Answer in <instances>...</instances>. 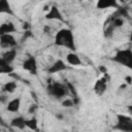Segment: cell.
I'll return each mask as SVG.
<instances>
[{
	"instance_id": "obj_30",
	"label": "cell",
	"mask_w": 132,
	"mask_h": 132,
	"mask_svg": "<svg viewBox=\"0 0 132 132\" xmlns=\"http://www.w3.org/2000/svg\"><path fill=\"white\" fill-rule=\"evenodd\" d=\"M57 118H59V119H62V114H57Z\"/></svg>"
},
{
	"instance_id": "obj_17",
	"label": "cell",
	"mask_w": 132,
	"mask_h": 132,
	"mask_svg": "<svg viewBox=\"0 0 132 132\" xmlns=\"http://www.w3.org/2000/svg\"><path fill=\"white\" fill-rule=\"evenodd\" d=\"M25 121H26V119H25L24 117H16V118H14V119L11 120L10 126H12V127H14V128H16V129L23 130V129L26 127Z\"/></svg>"
},
{
	"instance_id": "obj_1",
	"label": "cell",
	"mask_w": 132,
	"mask_h": 132,
	"mask_svg": "<svg viewBox=\"0 0 132 132\" xmlns=\"http://www.w3.org/2000/svg\"><path fill=\"white\" fill-rule=\"evenodd\" d=\"M54 43L58 46L66 47V48H68L72 52H75V50H76V46H75V43H74L73 33L68 28L61 29L56 33Z\"/></svg>"
},
{
	"instance_id": "obj_3",
	"label": "cell",
	"mask_w": 132,
	"mask_h": 132,
	"mask_svg": "<svg viewBox=\"0 0 132 132\" xmlns=\"http://www.w3.org/2000/svg\"><path fill=\"white\" fill-rule=\"evenodd\" d=\"M110 60L121 65H124L128 68H131L132 67V51L131 48L119 50L117 51L116 55L110 58Z\"/></svg>"
},
{
	"instance_id": "obj_10",
	"label": "cell",
	"mask_w": 132,
	"mask_h": 132,
	"mask_svg": "<svg viewBox=\"0 0 132 132\" xmlns=\"http://www.w3.org/2000/svg\"><path fill=\"white\" fill-rule=\"evenodd\" d=\"M96 7L98 9H105V8H109V7L119 8L120 5L117 0H98Z\"/></svg>"
},
{
	"instance_id": "obj_9",
	"label": "cell",
	"mask_w": 132,
	"mask_h": 132,
	"mask_svg": "<svg viewBox=\"0 0 132 132\" xmlns=\"http://www.w3.org/2000/svg\"><path fill=\"white\" fill-rule=\"evenodd\" d=\"M45 19L46 20H57V21H61L64 22V18L61 13V11L59 10V8L56 5H53L50 9V11L45 14Z\"/></svg>"
},
{
	"instance_id": "obj_4",
	"label": "cell",
	"mask_w": 132,
	"mask_h": 132,
	"mask_svg": "<svg viewBox=\"0 0 132 132\" xmlns=\"http://www.w3.org/2000/svg\"><path fill=\"white\" fill-rule=\"evenodd\" d=\"M118 123L113 127L114 130H120L124 132H132V118L124 114H117Z\"/></svg>"
},
{
	"instance_id": "obj_21",
	"label": "cell",
	"mask_w": 132,
	"mask_h": 132,
	"mask_svg": "<svg viewBox=\"0 0 132 132\" xmlns=\"http://www.w3.org/2000/svg\"><path fill=\"white\" fill-rule=\"evenodd\" d=\"M113 30H114V27L109 23L107 25V27H105V29H104V37L105 38H111L113 35Z\"/></svg>"
},
{
	"instance_id": "obj_27",
	"label": "cell",
	"mask_w": 132,
	"mask_h": 132,
	"mask_svg": "<svg viewBox=\"0 0 132 132\" xmlns=\"http://www.w3.org/2000/svg\"><path fill=\"white\" fill-rule=\"evenodd\" d=\"M23 28H24V30H28V29H30V26H29V23H24V25H23Z\"/></svg>"
},
{
	"instance_id": "obj_22",
	"label": "cell",
	"mask_w": 132,
	"mask_h": 132,
	"mask_svg": "<svg viewBox=\"0 0 132 132\" xmlns=\"http://www.w3.org/2000/svg\"><path fill=\"white\" fill-rule=\"evenodd\" d=\"M38 108H39V106H38L37 103H32V104L29 106V108H28V112H29L30 114H35L36 111L38 110Z\"/></svg>"
},
{
	"instance_id": "obj_16",
	"label": "cell",
	"mask_w": 132,
	"mask_h": 132,
	"mask_svg": "<svg viewBox=\"0 0 132 132\" xmlns=\"http://www.w3.org/2000/svg\"><path fill=\"white\" fill-rule=\"evenodd\" d=\"M1 57H2L7 63L11 64V63L13 62V60L15 59V57H16V50H14V48L7 50L6 52L3 53V55H2Z\"/></svg>"
},
{
	"instance_id": "obj_14",
	"label": "cell",
	"mask_w": 132,
	"mask_h": 132,
	"mask_svg": "<svg viewBox=\"0 0 132 132\" xmlns=\"http://www.w3.org/2000/svg\"><path fill=\"white\" fill-rule=\"evenodd\" d=\"M0 13H6L9 15H13V10L8 0H0Z\"/></svg>"
},
{
	"instance_id": "obj_26",
	"label": "cell",
	"mask_w": 132,
	"mask_h": 132,
	"mask_svg": "<svg viewBox=\"0 0 132 132\" xmlns=\"http://www.w3.org/2000/svg\"><path fill=\"white\" fill-rule=\"evenodd\" d=\"M125 80H126L127 85H131L132 84V77H131V75H127L125 77Z\"/></svg>"
},
{
	"instance_id": "obj_29",
	"label": "cell",
	"mask_w": 132,
	"mask_h": 132,
	"mask_svg": "<svg viewBox=\"0 0 132 132\" xmlns=\"http://www.w3.org/2000/svg\"><path fill=\"white\" fill-rule=\"evenodd\" d=\"M43 31H44V33H48V32L51 31V28H50V26H44V28H43Z\"/></svg>"
},
{
	"instance_id": "obj_18",
	"label": "cell",
	"mask_w": 132,
	"mask_h": 132,
	"mask_svg": "<svg viewBox=\"0 0 132 132\" xmlns=\"http://www.w3.org/2000/svg\"><path fill=\"white\" fill-rule=\"evenodd\" d=\"M18 88L16 81L15 80H11V81H7L4 84L2 90L4 93H13L15 91V89Z\"/></svg>"
},
{
	"instance_id": "obj_31",
	"label": "cell",
	"mask_w": 132,
	"mask_h": 132,
	"mask_svg": "<svg viewBox=\"0 0 132 132\" xmlns=\"http://www.w3.org/2000/svg\"><path fill=\"white\" fill-rule=\"evenodd\" d=\"M0 122H1V110H0Z\"/></svg>"
},
{
	"instance_id": "obj_6",
	"label": "cell",
	"mask_w": 132,
	"mask_h": 132,
	"mask_svg": "<svg viewBox=\"0 0 132 132\" xmlns=\"http://www.w3.org/2000/svg\"><path fill=\"white\" fill-rule=\"evenodd\" d=\"M16 44L18 42L11 34L0 35V46L2 48H13L14 46H16Z\"/></svg>"
},
{
	"instance_id": "obj_24",
	"label": "cell",
	"mask_w": 132,
	"mask_h": 132,
	"mask_svg": "<svg viewBox=\"0 0 132 132\" xmlns=\"http://www.w3.org/2000/svg\"><path fill=\"white\" fill-rule=\"evenodd\" d=\"M32 36V33H31V31H30V29H28V30H25V33H24V36H23V41L24 40H26L27 38H29V37H31Z\"/></svg>"
},
{
	"instance_id": "obj_13",
	"label": "cell",
	"mask_w": 132,
	"mask_h": 132,
	"mask_svg": "<svg viewBox=\"0 0 132 132\" xmlns=\"http://www.w3.org/2000/svg\"><path fill=\"white\" fill-rule=\"evenodd\" d=\"M66 61H67V63H68L69 65H72V66H78V65L81 64L80 58H79L78 55H76L74 52L67 54V56H66Z\"/></svg>"
},
{
	"instance_id": "obj_7",
	"label": "cell",
	"mask_w": 132,
	"mask_h": 132,
	"mask_svg": "<svg viewBox=\"0 0 132 132\" xmlns=\"http://www.w3.org/2000/svg\"><path fill=\"white\" fill-rule=\"evenodd\" d=\"M107 72L104 73V76L97 79L95 85H94V91L98 96H101L104 94L106 88H107Z\"/></svg>"
},
{
	"instance_id": "obj_5",
	"label": "cell",
	"mask_w": 132,
	"mask_h": 132,
	"mask_svg": "<svg viewBox=\"0 0 132 132\" xmlns=\"http://www.w3.org/2000/svg\"><path fill=\"white\" fill-rule=\"evenodd\" d=\"M23 69L29 71L33 75H37L38 71V66H37V61L35 57H29L27 58L24 63H23Z\"/></svg>"
},
{
	"instance_id": "obj_23",
	"label": "cell",
	"mask_w": 132,
	"mask_h": 132,
	"mask_svg": "<svg viewBox=\"0 0 132 132\" xmlns=\"http://www.w3.org/2000/svg\"><path fill=\"white\" fill-rule=\"evenodd\" d=\"M62 105L64 107H72L74 105V102H73L72 99H64L62 101Z\"/></svg>"
},
{
	"instance_id": "obj_19",
	"label": "cell",
	"mask_w": 132,
	"mask_h": 132,
	"mask_svg": "<svg viewBox=\"0 0 132 132\" xmlns=\"http://www.w3.org/2000/svg\"><path fill=\"white\" fill-rule=\"evenodd\" d=\"M37 124H38V122H37V119L36 118H31L29 120L26 119V121H25L26 127H28L30 130H33V131H36L37 130Z\"/></svg>"
},
{
	"instance_id": "obj_11",
	"label": "cell",
	"mask_w": 132,
	"mask_h": 132,
	"mask_svg": "<svg viewBox=\"0 0 132 132\" xmlns=\"http://www.w3.org/2000/svg\"><path fill=\"white\" fill-rule=\"evenodd\" d=\"M13 32H16V28L14 27L13 23L11 22H5L0 25V35L3 34H11Z\"/></svg>"
},
{
	"instance_id": "obj_8",
	"label": "cell",
	"mask_w": 132,
	"mask_h": 132,
	"mask_svg": "<svg viewBox=\"0 0 132 132\" xmlns=\"http://www.w3.org/2000/svg\"><path fill=\"white\" fill-rule=\"evenodd\" d=\"M68 69V66L66 65V63L61 60V59H58L57 61H55L47 69V73L48 74H54V73H58V72H61V71H64Z\"/></svg>"
},
{
	"instance_id": "obj_15",
	"label": "cell",
	"mask_w": 132,
	"mask_h": 132,
	"mask_svg": "<svg viewBox=\"0 0 132 132\" xmlns=\"http://www.w3.org/2000/svg\"><path fill=\"white\" fill-rule=\"evenodd\" d=\"M20 106H21V99L20 98H14V99H12L8 102V104L6 106V109L10 112H16V111H19Z\"/></svg>"
},
{
	"instance_id": "obj_25",
	"label": "cell",
	"mask_w": 132,
	"mask_h": 132,
	"mask_svg": "<svg viewBox=\"0 0 132 132\" xmlns=\"http://www.w3.org/2000/svg\"><path fill=\"white\" fill-rule=\"evenodd\" d=\"M7 101V96L5 94H1L0 95V103H5Z\"/></svg>"
},
{
	"instance_id": "obj_20",
	"label": "cell",
	"mask_w": 132,
	"mask_h": 132,
	"mask_svg": "<svg viewBox=\"0 0 132 132\" xmlns=\"http://www.w3.org/2000/svg\"><path fill=\"white\" fill-rule=\"evenodd\" d=\"M108 23H110L114 28H120L124 25V20L122 18H114V16H111L108 21Z\"/></svg>"
},
{
	"instance_id": "obj_12",
	"label": "cell",
	"mask_w": 132,
	"mask_h": 132,
	"mask_svg": "<svg viewBox=\"0 0 132 132\" xmlns=\"http://www.w3.org/2000/svg\"><path fill=\"white\" fill-rule=\"evenodd\" d=\"M13 72V67L0 57V74H10Z\"/></svg>"
},
{
	"instance_id": "obj_2",
	"label": "cell",
	"mask_w": 132,
	"mask_h": 132,
	"mask_svg": "<svg viewBox=\"0 0 132 132\" xmlns=\"http://www.w3.org/2000/svg\"><path fill=\"white\" fill-rule=\"evenodd\" d=\"M51 81L52 80L47 79V87H46V91L50 96L60 99V98L66 97V95H68V89L66 86H64L60 82H57V81H54V82H51Z\"/></svg>"
},
{
	"instance_id": "obj_28",
	"label": "cell",
	"mask_w": 132,
	"mask_h": 132,
	"mask_svg": "<svg viewBox=\"0 0 132 132\" xmlns=\"http://www.w3.org/2000/svg\"><path fill=\"white\" fill-rule=\"evenodd\" d=\"M99 70H100L101 72H103V73H106V72H107V69H106L104 66H100V67H99Z\"/></svg>"
}]
</instances>
